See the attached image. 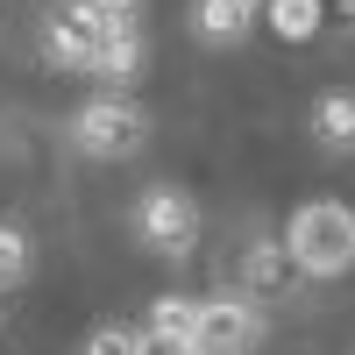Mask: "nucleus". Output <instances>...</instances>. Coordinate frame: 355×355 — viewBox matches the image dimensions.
Wrapping results in <instances>:
<instances>
[{
    "instance_id": "f8f14e48",
    "label": "nucleus",
    "mask_w": 355,
    "mask_h": 355,
    "mask_svg": "<svg viewBox=\"0 0 355 355\" xmlns=\"http://www.w3.org/2000/svg\"><path fill=\"white\" fill-rule=\"evenodd\" d=\"M85 8H93L100 36H142V8L150 0H85Z\"/></svg>"
},
{
    "instance_id": "1a4fd4ad",
    "label": "nucleus",
    "mask_w": 355,
    "mask_h": 355,
    "mask_svg": "<svg viewBox=\"0 0 355 355\" xmlns=\"http://www.w3.org/2000/svg\"><path fill=\"white\" fill-rule=\"evenodd\" d=\"M263 21H270L277 43H313L320 28H327V0H270Z\"/></svg>"
},
{
    "instance_id": "6e6552de",
    "label": "nucleus",
    "mask_w": 355,
    "mask_h": 355,
    "mask_svg": "<svg viewBox=\"0 0 355 355\" xmlns=\"http://www.w3.org/2000/svg\"><path fill=\"white\" fill-rule=\"evenodd\" d=\"M249 28H256V0H199V8H192V36L214 43V50L242 43Z\"/></svg>"
},
{
    "instance_id": "2eb2a0df",
    "label": "nucleus",
    "mask_w": 355,
    "mask_h": 355,
    "mask_svg": "<svg viewBox=\"0 0 355 355\" xmlns=\"http://www.w3.org/2000/svg\"><path fill=\"white\" fill-rule=\"evenodd\" d=\"M142 355H199L192 341H171V334H150V327H142Z\"/></svg>"
},
{
    "instance_id": "20e7f679",
    "label": "nucleus",
    "mask_w": 355,
    "mask_h": 355,
    "mask_svg": "<svg viewBox=\"0 0 355 355\" xmlns=\"http://www.w3.org/2000/svg\"><path fill=\"white\" fill-rule=\"evenodd\" d=\"M100 21L85 0H64V8H50L43 28H36V50H43V64L50 71H71V78H93V57H100Z\"/></svg>"
},
{
    "instance_id": "ddd939ff",
    "label": "nucleus",
    "mask_w": 355,
    "mask_h": 355,
    "mask_svg": "<svg viewBox=\"0 0 355 355\" xmlns=\"http://www.w3.org/2000/svg\"><path fill=\"white\" fill-rule=\"evenodd\" d=\"M28 277V234L15 220H0V291H15Z\"/></svg>"
},
{
    "instance_id": "7ed1b4c3",
    "label": "nucleus",
    "mask_w": 355,
    "mask_h": 355,
    "mask_svg": "<svg viewBox=\"0 0 355 355\" xmlns=\"http://www.w3.org/2000/svg\"><path fill=\"white\" fill-rule=\"evenodd\" d=\"M128 227H135V242L150 249L157 263H185L199 249V206H192L185 185H142Z\"/></svg>"
},
{
    "instance_id": "f03ea898",
    "label": "nucleus",
    "mask_w": 355,
    "mask_h": 355,
    "mask_svg": "<svg viewBox=\"0 0 355 355\" xmlns=\"http://www.w3.org/2000/svg\"><path fill=\"white\" fill-rule=\"evenodd\" d=\"M150 142V114H142L128 93H100L71 114V150L93 157V164H121Z\"/></svg>"
},
{
    "instance_id": "9d476101",
    "label": "nucleus",
    "mask_w": 355,
    "mask_h": 355,
    "mask_svg": "<svg viewBox=\"0 0 355 355\" xmlns=\"http://www.w3.org/2000/svg\"><path fill=\"white\" fill-rule=\"evenodd\" d=\"M93 78L114 85V93H128V85L142 78V36H107L100 57H93Z\"/></svg>"
},
{
    "instance_id": "0eeeda50",
    "label": "nucleus",
    "mask_w": 355,
    "mask_h": 355,
    "mask_svg": "<svg viewBox=\"0 0 355 355\" xmlns=\"http://www.w3.org/2000/svg\"><path fill=\"white\" fill-rule=\"evenodd\" d=\"M306 128H313V142L327 157H355V93H348V85H327V93L313 100V121Z\"/></svg>"
},
{
    "instance_id": "9b49d317",
    "label": "nucleus",
    "mask_w": 355,
    "mask_h": 355,
    "mask_svg": "<svg viewBox=\"0 0 355 355\" xmlns=\"http://www.w3.org/2000/svg\"><path fill=\"white\" fill-rule=\"evenodd\" d=\"M192 327H199V299H185V291H164V299H150V334L192 341Z\"/></svg>"
},
{
    "instance_id": "423d86ee",
    "label": "nucleus",
    "mask_w": 355,
    "mask_h": 355,
    "mask_svg": "<svg viewBox=\"0 0 355 355\" xmlns=\"http://www.w3.org/2000/svg\"><path fill=\"white\" fill-rule=\"evenodd\" d=\"M291 249H284V234H256L249 256H242V291L249 299H277V291H291Z\"/></svg>"
},
{
    "instance_id": "f257e3e1",
    "label": "nucleus",
    "mask_w": 355,
    "mask_h": 355,
    "mask_svg": "<svg viewBox=\"0 0 355 355\" xmlns=\"http://www.w3.org/2000/svg\"><path fill=\"white\" fill-rule=\"evenodd\" d=\"M277 234H284L291 270H299V277L334 284V277L355 270V206H341V199H306V206H291V220H284Z\"/></svg>"
},
{
    "instance_id": "4468645a",
    "label": "nucleus",
    "mask_w": 355,
    "mask_h": 355,
    "mask_svg": "<svg viewBox=\"0 0 355 355\" xmlns=\"http://www.w3.org/2000/svg\"><path fill=\"white\" fill-rule=\"evenodd\" d=\"M85 355H142V327H93L85 334Z\"/></svg>"
},
{
    "instance_id": "39448f33",
    "label": "nucleus",
    "mask_w": 355,
    "mask_h": 355,
    "mask_svg": "<svg viewBox=\"0 0 355 355\" xmlns=\"http://www.w3.org/2000/svg\"><path fill=\"white\" fill-rule=\"evenodd\" d=\"M263 341V313L249 291H214L199 299V327H192V348L199 355H256Z\"/></svg>"
}]
</instances>
